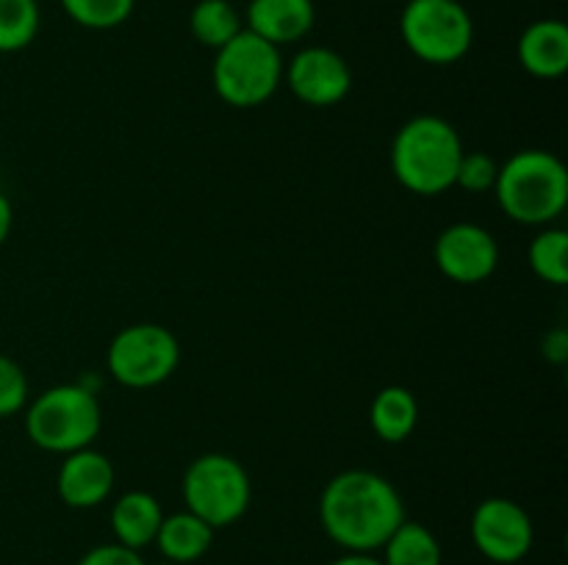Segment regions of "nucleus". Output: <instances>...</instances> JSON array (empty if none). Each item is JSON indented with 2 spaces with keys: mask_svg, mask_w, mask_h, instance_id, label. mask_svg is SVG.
I'll list each match as a JSON object with an SVG mask.
<instances>
[{
  "mask_svg": "<svg viewBox=\"0 0 568 565\" xmlns=\"http://www.w3.org/2000/svg\"><path fill=\"white\" fill-rule=\"evenodd\" d=\"M471 543L486 559L497 565H514L530 554L536 526L519 502L505 496L483 499L471 513Z\"/></svg>",
  "mask_w": 568,
  "mask_h": 565,
  "instance_id": "nucleus-9",
  "label": "nucleus"
},
{
  "mask_svg": "<svg viewBox=\"0 0 568 565\" xmlns=\"http://www.w3.org/2000/svg\"><path fill=\"white\" fill-rule=\"evenodd\" d=\"M155 565H172V563H166V559H164V563H155Z\"/></svg>",
  "mask_w": 568,
  "mask_h": 565,
  "instance_id": "nucleus-29",
  "label": "nucleus"
},
{
  "mask_svg": "<svg viewBox=\"0 0 568 565\" xmlns=\"http://www.w3.org/2000/svg\"><path fill=\"white\" fill-rule=\"evenodd\" d=\"M164 521L161 502L148 491H128L111 507V532L114 541L122 546L142 552L150 543H155L159 526Z\"/></svg>",
  "mask_w": 568,
  "mask_h": 565,
  "instance_id": "nucleus-15",
  "label": "nucleus"
},
{
  "mask_svg": "<svg viewBox=\"0 0 568 565\" xmlns=\"http://www.w3.org/2000/svg\"><path fill=\"white\" fill-rule=\"evenodd\" d=\"M438 271L460 286L486 282L499 266V244L486 227L475 222H455L444 227L433 247Z\"/></svg>",
  "mask_w": 568,
  "mask_h": 565,
  "instance_id": "nucleus-10",
  "label": "nucleus"
},
{
  "mask_svg": "<svg viewBox=\"0 0 568 565\" xmlns=\"http://www.w3.org/2000/svg\"><path fill=\"white\" fill-rule=\"evenodd\" d=\"M103 430V408L92 388L64 382L39 393L26 404V435L33 446L50 454H70L98 441Z\"/></svg>",
  "mask_w": 568,
  "mask_h": 565,
  "instance_id": "nucleus-4",
  "label": "nucleus"
},
{
  "mask_svg": "<svg viewBox=\"0 0 568 565\" xmlns=\"http://www.w3.org/2000/svg\"><path fill=\"white\" fill-rule=\"evenodd\" d=\"M516 59L532 78H560L568 70V25L564 20H536L521 31Z\"/></svg>",
  "mask_w": 568,
  "mask_h": 565,
  "instance_id": "nucleus-14",
  "label": "nucleus"
},
{
  "mask_svg": "<svg viewBox=\"0 0 568 565\" xmlns=\"http://www.w3.org/2000/svg\"><path fill=\"white\" fill-rule=\"evenodd\" d=\"M283 66L281 48L244 28L225 48L216 50L211 81L222 103L233 109H258L281 89Z\"/></svg>",
  "mask_w": 568,
  "mask_h": 565,
  "instance_id": "nucleus-5",
  "label": "nucleus"
},
{
  "mask_svg": "<svg viewBox=\"0 0 568 565\" xmlns=\"http://www.w3.org/2000/svg\"><path fill=\"white\" fill-rule=\"evenodd\" d=\"M383 565H442L444 552L438 537L419 521H408L383 543Z\"/></svg>",
  "mask_w": 568,
  "mask_h": 565,
  "instance_id": "nucleus-18",
  "label": "nucleus"
},
{
  "mask_svg": "<svg viewBox=\"0 0 568 565\" xmlns=\"http://www.w3.org/2000/svg\"><path fill=\"white\" fill-rule=\"evenodd\" d=\"M247 31L275 48L294 44L311 33L316 22L314 0H250Z\"/></svg>",
  "mask_w": 568,
  "mask_h": 565,
  "instance_id": "nucleus-13",
  "label": "nucleus"
},
{
  "mask_svg": "<svg viewBox=\"0 0 568 565\" xmlns=\"http://www.w3.org/2000/svg\"><path fill=\"white\" fill-rule=\"evenodd\" d=\"M61 9L75 25L89 31H111L136 9V0H61Z\"/></svg>",
  "mask_w": 568,
  "mask_h": 565,
  "instance_id": "nucleus-22",
  "label": "nucleus"
},
{
  "mask_svg": "<svg viewBox=\"0 0 568 565\" xmlns=\"http://www.w3.org/2000/svg\"><path fill=\"white\" fill-rule=\"evenodd\" d=\"M331 565H383V559L369 552H344L342 557L333 559Z\"/></svg>",
  "mask_w": 568,
  "mask_h": 565,
  "instance_id": "nucleus-28",
  "label": "nucleus"
},
{
  "mask_svg": "<svg viewBox=\"0 0 568 565\" xmlns=\"http://www.w3.org/2000/svg\"><path fill=\"white\" fill-rule=\"evenodd\" d=\"M183 504L205 524L222 530L247 513L253 502V482L236 458L222 452L200 454L192 460L181 482Z\"/></svg>",
  "mask_w": 568,
  "mask_h": 565,
  "instance_id": "nucleus-6",
  "label": "nucleus"
},
{
  "mask_svg": "<svg viewBox=\"0 0 568 565\" xmlns=\"http://www.w3.org/2000/svg\"><path fill=\"white\" fill-rule=\"evenodd\" d=\"M494 194L514 222L549 227L568 205L566 164L547 150H519L499 166Z\"/></svg>",
  "mask_w": 568,
  "mask_h": 565,
  "instance_id": "nucleus-3",
  "label": "nucleus"
},
{
  "mask_svg": "<svg viewBox=\"0 0 568 565\" xmlns=\"http://www.w3.org/2000/svg\"><path fill=\"white\" fill-rule=\"evenodd\" d=\"M499 164L494 161V155L488 153H464L458 164V175H455V186L464 188L469 194H483L494 192V183H497Z\"/></svg>",
  "mask_w": 568,
  "mask_h": 565,
  "instance_id": "nucleus-24",
  "label": "nucleus"
},
{
  "mask_svg": "<svg viewBox=\"0 0 568 565\" xmlns=\"http://www.w3.org/2000/svg\"><path fill=\"white\" fill-rule=\"evenodd\" d=\"M541 352L544 358L552 360V363H564L568 358V336L566 330H552L541 343Z\"/></svg>",
  "mask_w": 568,
  "mask_h": 565,
  "instance_id": "nucleus-26",
  "label": "nucleus"
},
{
  "mask_svg": "<svg viewBox=\"0 0 568 565\" xmlns=\"http://www.w3.org/2000/svg\"><path fill=\"white\" fill-rule=\"evenodd\" d=\"M181 363V343L166 327L142 321L116 332L109 343L105 366L120 386L144 391L170 380Z\"/></svg>",
  "mask_w": 568,
  "mask_h": 565,
  "instance_id": "nucleus-8",
  "label": "nucleus"
},
{
  "mask_svg": "<svg viewBox=\"0 0 568 565\" xmlns=\"http://www.w3.org/2000/svg\"><path fill=\"white\" fill-rule=\"evenodd\" d=\"M530 269L549 286L568 282V233L564 227H544L530 244Z\"/></svg>",
  "mask_w": 568,
  "mask_h": 565,
  "instance_id": "nucleus-21",
  "label": "nucleus"
},
{
  "mask_svg": "<svg viewBox=\"0 0 568 565\" xmlns=\"http://www.w3.org/2000/svg\"><path fill=\"white\" fill-rule=\"evenodd\" d=\"M114 465L98 449L87 446L64 454L55 474L59 499L72 510H92L103 504L114 491Z\"/></svg>",
  "mask_w": 568,
  "mask_h": 565,
  "instance_id": "nucleus-12",
  "label": "nucleus"
},
{
  "mask_svg": "<svg viewBox=\"0 0 568 565\" xmlns=\"http://www.w3.org/2000/svg\"><path fill=\"white\" fill-rule=\"evenodd\" d=\"M399 33L410 53L433 66L458 64L475 42V22L460 0H408Z\"/></svg>",
  "mask_w": 568,
  "mask_h": 565,
  "instance_id": "nucleus-7",
  "label": "nucleus"
},
{
  "mask_svg": "<svg viewBox=\"0 0 568 565\" xmlns=\"http://www.w3.org/2000/svg\"><path fill=\"white\" fill-rule=\"evenodd\" d=\"M11 227H14V205H11V199L0 192V247H3L6 238L11 236Z\"/></svg>",
  "mask_w": 568,
  "mask_h": 565,
  "instance_id": "nucleus-27",
  "label": "nucleus"
},
{
  "mask_svg": "<svg viewBox=\"0 0 568 565\" xmlns=\"http://www.w3.org/2000/svg\"><path fill=\"white\" fill-rule=\"evenodd\" d=\"M214 526L205 524L203 518L181 510V513L164 515L159 535H155V546L166 563L189 565L209 554V548L214 546Z\"/></svg>",
  "mask_w": 568,
  "mask_h": 565,
  "instance_id": "nucleus-16",
  "label": "nucleus"
},
{
  "mask_svg": "<svg viewBox=\"0 0 568 565\" xmlns=\"http://www.w3.org/2000/svg\"><path fill=\"white\" fill-rule=\"evenodd\" d=\"M78 565H148L142 559V554L133 552V548L122 546V543H100V546H92Z\"/></svg>",
  "mask_w": 568,
  "mask_h": 565,
  "instance_id": "nucleus-25",
  "label": "nucleus"
},
{
  "mask_svg": "<svg viewBox=\"0 0 568 565\" xmlns=\"http://www.w3.org/2000/svg\"><path fill=\"white\" fill-rule=\"evenodd\" d=\"M403 521V496L377 471H342L320 496L322 530L344 552H381Z\"/></svg>",
  "mask_w": 568,
  "mask_h": 565,
  "instance_id": "nucleus-1",
  "label": "nucleus"
},
{
  "mask_svg": "<svg viewBox=\"0 0 568 565\" xmlns=\"http://www.w3.org/2000/svg\"><path fill=\"white\" fill-rule=\"evenodd\" d=\"M464 142L447 120L419 114L405 122L392 142V172L408 192L438 197L455 186Z\"/></svg>",
  "mask_w": 568,
  "mask_h": 565,
  "instance_id": "nucleus-2",
  "label": "nucleus"
},
{
  "mask_svg": "<svg viewBox=\"0 0 568 565\" xmlns=\"http://www.w3.org/2000/svg\"><path fill=\"white\" fill-rule=\"evenodd\" d=\"M283 81L300 103L311 109H331L342 103L353 89V70L342 53L314 44L300 50L283 66Z\"/></svg>",
  "mask_w": 568,
  "mask_h": 565,
  "instance_id": "nucleus-11",
  "label": "nucleus"
},
{
  "mask_svg": "<svg viewBox=\"0 0 568 565\" xmlns=\"http://www.w3.org/2000/svg\"><path fill=\"white\" fill-rule=\"evenodd\" d=\"M369 424L386 443H403L419 424V402L405 386H386L369 404Z\"/></svg>",
  "mask_w": 568,
  "mask_h": 565,
  "instance_id": "nucleus-17",
  "label": "nucleus"
},
{
  "mask_svg": "<svg viewBox=\"0 0 568 565\" xmlns=\"http://www.w3.org/2000/svg\"><path fill=\"white\" fill-rule=\"evenodd\" d=\"M189 31L203 48L220 50L239 31H244L242 14L231 0H197L192 14H189Z\"/></svg>",
  "mask_w": 568,
  "mask_h": 565,
  "instance_id": "nucleus-19",
  "label": "nucleus"
},
{
  "mask_svg": "<svg viewBox=\"0 0 568 565\" xmlns=\"http://www.w3.org/2000/svg\"><path fill=\"white\" fill-rule=\"evenodd\" d=\"M28 377L9 355H0V419H11L28 404Z\"/></svg>",
  "mask_w": 568,
  "mask_h": 565,
  "instance_id": "nucleus-23",
  "label": "nucleus"
},
{
  "mask_svg": "<svg viewBox=\"0 0 568 565\" xmlns=\"http://www.w3.org/2000/svg\"><path fill=\"white\" fill-rule=\"evenodd\" d=\"M42 11L37 0H0V53H20L37 39Z\"/></svg>",
  "mask_w": 568,
  "mask_h": 565,
  "instance_id": "nucleus-20",
  "label": "nucleus"
}]
</instances>
